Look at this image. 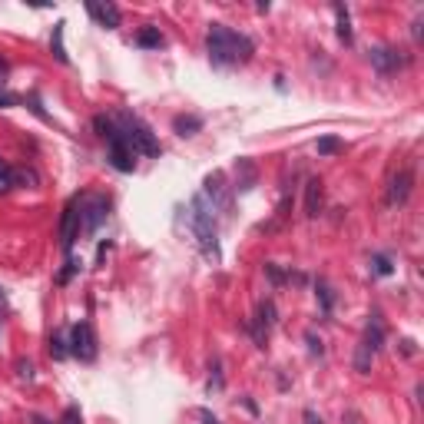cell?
Segmentation results:
<instances>
[{
  "label": "cell",
  "mask_w": 424,
  "mask_h": 424,
  "mask_svg": "<svg viewBox=\"0 0 424 424\" xmlns=\"http://www.w3.org/2000/svg\"><path fill=\"white\" fill-rule=\"evenodd\" d=\"M17 103V97H11V93H0V107H13Z\"/></svg>",
  "instance_id": "cell-33"
},
{
  "label": "cell",
  "mask_w": 424,
  "mask_h": 424,
  "mask_svg": "<svg viewBox=\"0 0 424 424\" xmlns=\"http://www.w3.org/2000/svg\"><path fill=\"white\" fill-rule=\"evenodd\" d=\"M63 27L66 23L60 20L54 27V40H50V47H54V54H56V60H60V63H66V60H70V56H66V47H63Z\"/></svg>",
  "instance_id": "cell-19"
},
{
  "label": "cell",
  "mask_w": 424,
  "mask_h": 424,
  "mask_svg": "<svg viewBox=\"0 0 424 424\" xmlns=\"http://www.w3.org/2000/svg\"><path fill=\"white\" fill-rule=\"evenodd\" d=\"M7 189H13V169L0 159V193H7Z\"/></svg>",
  "instance_id": "cell-22"
},
{
  "label": "cell",
  "mask_w": 424,
  "mask_h": 424,
  "mask_svg": "<svg viewBox=\"0 0 424 424\" xmlns=\"http://www.w3.org/2000/svg\"><path fill=\"white\" fill-rule=\"evenodd\" d=\"M371 63L378 66L381 73H392V70L408 63V56H404V50H394V47H375L371 50Z\"/></svg>",
  "instance_id": "cell-8"
},
{
  "label": "cell",
  "mask_w": 424,
  "mask_h": 424,
  "mask_svg": "<svg viewBox=\"0 0 424 424\" xmlns=\"http://www.w3.org/2000/svg\"><path fill=\"white\" fill-rule=\"evenodd\" d=\"M196 414H199V421H202V424H219V418L212 411H206V408H199Z\"/></svg>",
  "instance_id": "cell-27"
},
{
  "label": "cell",
  "mask_w": 424,
  "mask_h": 424,
  "mask_svg": "<svg viewBox=\"0 0 424 424\" xmlns=\"http://www.w3.org/2000/svg\"><path fill=\"white\" fill-rule=\"evenodd\" d=\"M73 272H76V262L70 259V262H66V269H63V272H60V282H66V279H70V275H73Z\"/></svg>",
  "instance_id": "cell-29"
},
{
  "label": "cell",
  "mask_w": 424,
  "mask_h": 424,
  "mask_svg": "<svg viewBox=\"0 0 424 424\" xmlns=\"http://www.w3.org/2000/svg\"><path fill=\"white\" fill-rule=\"evenodd\" d=\"M371 272L375 275H392V259H388V255H371Z\"/></svg>",
  "instance_id": "cell-21"
},
{
  "label": "cell",
  "mask_w": 424,
  "mask_h": 424,
  "mask_svg": "<svg viewBox=\"0 0 424 424\" xmlns=\"http://www.w3.org/2000/svg\"><path fill=\"white\" fill-rule=\"evenodd\" d=\"M315 292H318V302H322V312H332V289L325 282H318Z\"/></svg>",
  "instance_id": "cell-24"
},
{
  "label": "cell",
  "mask_w": 424,
  "mask_h": 424,
  "mask_svg": "<svg viewBox=\"0 0 424 424\" xmlns=\"http://www.w3.org/2000/svg\"><path fill=\"white\" fill-rule=\"evenodd\" d=\"M7 73H11V66H7V60H4V56H0V87H4V83H7Z\"/></svg>",
  "instance_id": "cell-30"
},
{
  "label": "cell",
  "mask_w": 424,
  "mask_h": 424,
  "mask_svg": "<svg viewBox=\"0 0 424 424\" xmlns=\"http://www.w3.org/2000/svg\"><path fill=\"white\" fill-rule=\"evenodd\" d=\"M322 202H325V189H322V179H308L305 186V216L315 219L322 212Z\"/></svg>",
  "instance_id": "cell-11"
},
{
  "label": "cell",
  "mask_w": 424,
  "mask_h": 424,
  "mask_svg": "<svg viewBox=\"0 0 424 424\" xmlns=\"http://www.w3.org/2000/svg\"><path fill=\"white\" fill-rule=\"evenodd\" d=\"M60 424H80V408L70 404V408L63 411V418H60Z\"/></svg>",
  "instance_id": "cell-26"
},
{
  "label": "cell",
  "mask_w": 424,
  "mask_h": 424,
  "mask_svg": "<svg viewBox=\"0 0 424 424\" xmlns=\"http://www.w3.org/2000/svg\"><path fill=\"white\" fill-rule=\"evenodd\" d=\"M116 133H120L123 143L133 150V156H136V152H143V156H159V140L152 136V130L140 120V116L123 113V116H120V130H116Z\"/></svg>",
  "instance_id": "cell-2"
},
{
  "label": "cell",
  "mask_w": 424,
  "mask_h": 424,
  "mask_svg": "<svg viewBox=\"0 0 424 424\" xmlns=\"http://www.w3.org/2000/svg\"><path fill=\"white\" fill-rule=\"evenodd\" d=\"M17 378H20V381H33V361H27V358L17 361Z\"/></svg>",
  "instance_id": "cell-25"
},
{
  "label": "cell",
  "mask_w": 424,
  "mask_h": 424,
  "mask_svg": "<svg viewBox=\"0 0 424 424\" xmlns=\"http://www.w3.org/2000/svg\"><path fill=\"white\" fill-rule=\"evenodd\" d=\"M302 421H305V424H322V418H318L315 411H305V414H302Z\"/></svg>",
  "instance_id": "cell-31"
},
{
  "label": "cell",
  "mask_w": 424,
  "mask_h": 424,
  "mask_svg": "<svg viewBox=\"0 0 424 424\" xmlns=\"http://www.w3.org/2000/svg\"><path fill=\"white\" fill-rule=\"evenodd\" d=\"M308 345H312V355H322V341L315 335H308Z\"/></svg>",
  "instance_id": "cell-32"
},
{
  "label": "cell",
  "mask_w": 424,
  "mask_h": 424,
  "mask_svg": "<svg viewBox=\"0 0 424 424\" xmlns=\"http://www.w3.org/2000/svg\"><path fill=\"white\" fill-rule=\"evenodd\" d=\"M411 186H414V173L404 166L401 173L392 179V186H388V206H404L408 196H411Z\"/></svg>",
  "instance_id": "cell-6"
},
{
  "label": "cell",
  "mask_w": 424,
  "mask_h": 424,
  "mask_svg": "<svg viewBox=\"0 0 424 424\" xmlns=\"http://www.w3.org/2000/svg\"><path fill=\"white\" fill-rule=\"evenodd\" d=\"M107 199L103 196H87L80 202V229L83 232H97L103 222H107Z\"/></svg>",
  "instance_id": "cell-5"
},
{
  "label": "cell",
  "mask_w": 424,
  "mask_h": 424,
  "mask_svg": "<svg viewBox=\"0 0 424 424\" xmlns=\"http://www.w3.org/2000/svg\"><path fill=\"white\" fill-rule=\"evenodd\" d=\"M107 143H109V163L116 166L120 173H133V163H136V159H133V150L123 143L120 133H113Z\"/></svg>",
  "instance_id": "cell-7"
},
{
  "label": "cell",
  "mask_w": 424,
  "mask_h": 424,
  "mask_svg": "<svg viewBox=\"0 0 424 424\" xmlns=\"http://www.w3.org/2000/svg\"><path fill=\"white\" fill-rule=\"evenodd\" d=\"M189 222H193V232H196V239L202 242V249L216 255V219H212V206L206 202V196L193 199V206H189Z\"/></svg>",
  "instance_id": "cell-3"
},
{
  "label": "cell",
  "mask_w": 424,
  "mask_h": 424,
  "mask_svg": "<svg viewBox=\"0 0 424 424\" xmlns=\"http://www.w3.org/2000/svg\"><path fill=\"white\" fill-rule=\"evenodd\" d=\"M173 130L179 133V136H193V133L202 130V120H199V116H176Z\"/></svg>",
  "instance_id": "cell-16"
},
{
  "label": "cell",
  "mask_w": 424,
  "mask_h": 424,
  "mask_svg": "<svg viewBox=\"0 0 424 424\" xmlns=\"http://www.w3.org/2000/svg\"><path fill=\"white\" fill-rule=\"evenodd\" d=\"M272 325H275V305L272 302H259V308H255V322H252V335H255L259 345H265V338H269Z\"/></svg>",
  "instance_id": "cell-9"
},
{
  "label": "cell",
  "mask_w": 424,
  "mask_h": 424,
  "mask_svg": "<svg viewBox=\"0 0 424 424\" xmlns=\"http://www.w3.org/2000/svg\"><path fill=\"white\" fill-rule=\"evenodd\" d=\"M365 345H368L371 351L381 349V341H384V325H381V315H371L368 328H365V338H361Z\"/></svg>",
  "instance_id": "cell-13"
},
{
  "label": "cell",
  "mask_w": 424,
  "mask_h": 424,
  "mask_svg": "<svg viewBox=\"0 0 424 424\" xmlns=\"http://www.w3.org/2000/svg\"><path fill=\"white\" fill-rule=\"evenodd\" d=\"M33 424H50V421H47V418H40V414H37V418H33Z\"/></svg>",
  "instance_id": "cell-34"
},
{
  "label": "cell",
  "mask_w": 424,
  "mask_h": 424,
  "mask_svg": "<svg viewBox=\"0 0 424 424\" xmlns=\"http://www.w3.org/2000/svg\"><path fill=\"white\" fill-rule=\"evenodd\" d=\"M206 50L209 60L216 66H236V63H249L252 60V40L246 33H236L222 27V23H212V30L206 33Z\"/></svg>",
  "instance_id": "cell-1"
},
{
  "label": "cell",
  "mask_w": 424,
  "mask_h": 424,
  "mask_svg": "<svg viewBox=\"0 0 424 424\" xmlns=\"http://www.w3.org/2000/svg\"><path fill=\"white\" fill-rule=\"evenodd\" d=\"M371 358H375V351L361 341L358 351H355V371H358V375H368V371H371Z\"/></svg>",
  "instance_id": "cell-18"
},
{
  "label": "cell",
  "mask_w": 424,
  "mask_h": 424,
  "mask_svg": "<svg viewBox=\"0 0 424 424\" xmlns=\"http://www.w3.org/2000/svg\"><path fill=\"white\" fill-rule=\"evenodd\" d=\"M76 236H80V212H76V202H70L63 212V226H60V239H63V252L73 249Z\"/></svg>",
  "instance_id": "cell-10"
},
{
  "label": "cell",
  "mask_w": 424,
  "mask_h": 424,
  "mask_svg": "<svg viewBox=\"0 0 424 424\" xmlns=\"http://www.w3.org/2000/svg\"><path fill=\"white\" fill-rule=\"evenodd\" d=\"M50 355H54L56 361H63L66 355H70V338H66V332H54V335H50Z\"/></svg>",
  "instance_id": "cell-15"
},
{
  "label": "cell",
  "mask_w": 424,
  "mask_h": 424,
  "mask_svg": "<svg viewBox=\"0 0 424 424\" xmlns=\"http://www.w3.org/2000/svg\"><path fill=\"white\" fill-rule=\"evenodd\" d=\"M90 13H93L97 23L107 27V30H116V27H120V7H116V4H90Z\"/></svg>",
  "instance_id": "cell-12"
},
{
  "label": "cell",
  "mask_w": 424,
  "mask_h": 424,
  "mask_svg": "<svg viewBox=\"0 0 424 424\" xmlns=\"http://www.w3.org/2000/svg\"><path fill=\"white\" fill-rule=\"evenodd\" d=\"M335 20H338V40L341 44H351V17L345 4H335Z\"/></svg>",
  "instance_id": "cell-14"
},
{
  "label": "cell",
  "mask_w": 424,
  "mask_h": 424,
  "mask_svg": "<svg viewBox=\"0 0 424 424\" xmlns=\"http://www.w3.org/2000/svg\"><path fill=\"white\" fill-rule=\"evenodd\" d=\"M136 44L146 47V50H156V47H163V33L156 30V27H143V30L136 33Z\"/></svg>",
  "instance_id": "cell-17"
},
{
  "label": "cell",
  "mask_w": 424,
  "mask_h": 424,
  "mask_svg": "<svg viewBox=\"0 0 424 424\" xmlns=\"http://www.w3.org/2000/svg\"><path fill=\"white\" fill-rule=\"evenodd\" d=\"M265 272H269V279H272L275 285H282V282H285V275L279 272V269H275V265H265Z\"/></svg>",
  "instance_id": "cell-28"
},
{
  "label": "cell",
  "mask_w": 424,
  "mask_h": 424,
  "mask_svg": "<svg viewBox=\"0 0 424 424\" xmlns=\"http://www.w3.org/2000/svg\"><path fill=\"white\" fill-rule=\"evenodd\" d=\"M13 186H37V173H30V169H13Z\"/></svg>",
  "instance_id": "cell-23"
},
{
  "label": "cell",
  "mask_w": 424,
  "mask_h": 424,
  "mask_svg": "<svg viewBox=\"0 0 424 424\" xmlns=\"http://www.w3.org/2000/svg\"><path fill=\"white\" fill-rule=\"evenodd\" d=\"M70 355H76L80 361H97V335L90 322H80L70 332Z\"/></svg>",
  "instance_id": "cell-4"
},
{
  "label": "cell",
  "mask_w": 424,
  "mask_h": 424,
  "mask_svg": "<svg viewBox=\"0 0 424 424\" xmlns=\"http://www.w3.org/2000/svg\"><path fill=\"white\" fill-rule=\"evenodd\" d=\"M341 150H345V143L335 140V136H325V140H318V152H322V156H335V152H341Z\"/></svg>",
  "instance_id": "cell-20"
}]
</instances>
